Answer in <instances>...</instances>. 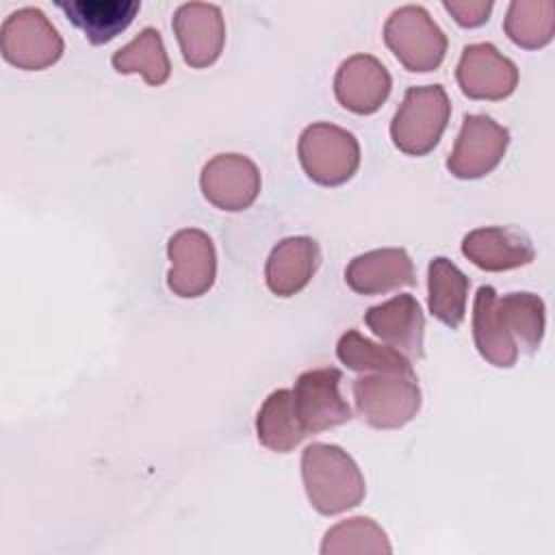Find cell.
Here are the masks:
<instances>
[{"mask_svg": "<svg viewBox=\"0 0 555 555\" xmlns=\"http://www.w3.org/2000/svg\"><path fill=\"white\" fill-rule=\"evenodd\" d=\"M353 399L371 427L397 429L416 416L421 388L414 371L364 373L353 382Z\"/></svg>", "mask_w": 555, "mask_h": 555, "instance_id": "obj_2", "label": "cell"}, {"mask_svg": "<svg viewBox=\"0 0 555 555\" xmlns=\"http://www.w3.org/2000/svg\"><path fill=\"white\" fill-rule=\"evenodd\" d=\"M54 4L95 46L124 33L141 9L139 0H56Z\"/></svg>", "mask_w": 555, "mask_h": 555, "instance_id": "obj_18", "label": "cell"}, {"mask_svg": "<svg viewBox=\"0 0 555 555\" xmlns=\"http://www.w3.org/2000/svg\"><path fill=\"white\" fill-rule=\"evenodd\" d=\"M2 56L20 69H43L63 54V39L41 9L24 7L0 26Z\"/></svg>", "mask_w": 555, "mask_h": 555, "instance_id": "obj_6", "label": "cell"}, {"mask_svg": "<svg viewBox=\"0 0 555 555\" xmlns=\"http://www.w3.org/2000/svg\"><path fill=\"white\" fill-rule=\"evenodd\" d=\"M449 115V95L440 85L410 87L390 121L392 143L410 156H423L440 141Z\"/></svg>", "mask_w": 555, "mask_h": 555, "instance_id": "obj_3", "label": "cell"}, {"mask_svg": "<svg viewBox=\"0 0 555 555\" xmlns=\"http://www.w3.org/2000/svg\"><path fill=\"white\" fill-rule=\"evenodd\" d=\"M392 78L382 61L371 54L345 59L334 76L336 100L351 113L371 115L388 98Z\"/></svg>", "mask_w": 555, "mask_h": 555, "instance_id": "obj_13", "label": "cell"}, {"mask_svg": "<svg viewBox=\"0 0 555 555\" xmlns=\"http://www.w3.org/2000/svg\"><path fill=\"white\" fill-rule=\"evenodd\" d=\"M345 282L358 295H379L412 286L414 264L403 247H382L356 256L345 269Z\"/></svg>", "mask_w": 555, "mask_h": 555, "instance_id": "obj_16", "label": "cell"}, {"mask_svg": "<svg viewBox=\"0 0 555 555\" xmlns=\"http://www.w3.org/2000/svg\"><path fill=\"white\" fill-rule=\"evenodd\" d=\"M384 41L410 72L436 69L447 52V35L421 4L395 9L384 24Z\"/></svg>", "mask_w": 555, "mask_h": 555, "instance_id": "obj_4", "label": "cell"}, {"mask_svg": "<svg viewBox=\"0 0 555 555\" xmlns=\"http://www.w3.org/2000/svg\"><path fill=\"white\" fill-rule=\"evenodd\" d=\"M171 269L167 286L178 297L204 295L217 275V254L210 236L197 228L178 230L167 243Z\"/></svg>", "mask_w": 555, "mask_h": 555, "instance_id": "obj_9", "label": "cell"}, {"mask_svg": "<svg viewBox=\"0 0 555 555\" xmlns=\"http://www.w3.org/2000/svg\"><path fill=\"white\" fill-rule=\"evenodd\" d=\"M204 197L221 210H245L260 193V171L256 163L243 154L212 156L199 176Z\"/></svg>", "mask_w": 555, "mask_h": 555, "instance_id": "obj_11", "label": "cell"}, {"mask_svg": "<svg viewBox=\"0 0 555 555\" xmlns=\"http://www.w3.org/2000/svg\"><path fill=\"white\" fill-rule=\"evenodd\" d=\"M321 260L319 243L310 236L282 238L269 254L264 280L273 295L291 297L314 275Z\"/></svg>", "mask_w": 555, "mask_h": 555, "instance_id": "obj_17", "label": "cell"}, {"mask_svg": "<svg viewBox=\"0 0 555 555\" xmlns=\"http://www.w3.org/2000/svg\"><path fill=\"white\" fill-rule=\"evenodd\" d=\"M256 434L275 453H288L306 438L295 412L293 390L280 388L264 399L256 416Z\"/></svg>", "mask_w": 555, "mask_h": 555, "instance_id": "obj_22", "label": "cell"}, {"mask_svg": "<svg viewBox=\"0 0 555 555\" xmlns=\"http://www.w3.org/2000/svg\"><path fill=\"white\" fill-rule=\"evenodd\" d=\"M496 312L505 332L516 343L518 353H533L540 347L546 323L542 297L527 291L507 293L496 297Z\"/></svg>", "mask_w": 555, "mask_h": 555, "instance_id": "obj_21", "label": "cell"}, {"mask_svg": "<svg viewBox=\"0 0 555 555\" xmlns=\"http://www.w3.org/2000/svg\"><path fill=\"white\" fill-rule=\"evenodd\" d=\"M343 373L334 366L304 371L293 388V403L306 436L338 427L351 418V408L340 395Z\"/></svg>", "mask_w": 555, "mask_h": 555, "instance_id": "obj_7", "label": "cell"}, {"mask_svg": "<svg viewBox=\"0 0 555 555\" xmlns=\"http://www.w3.org/2000/svg\"><path fill=\"white\" fill-rule=\"evenodd\" d=\"M111 63L119 74H141L152 87L163 85L171 74L163 37L152 26H145L128 46L119 48Z\"/></svg>", "mask_w": 555, "mask_h": 555, "instance_id": "obj_23", "label": "cell"}, {"mask_svg": "<svg viewBox=\"0 0 555 555\" xmlns=\"http://www.w3.org/2000/svg\"><path fill=\"white\" fill-rule=\"evenodd\" d=\"M462 254L483 271H509L535 258L531 238L522 230L505 225L470 230L462 238Z\"/></svg>", "mask_w": 555, "mask_h": 555, "instance_id": "obj_15", "label": "cell"}, {"mask_svg": "<svg viewBox=\"0 0 555 555\" xmlns=\"http://www.w3.org/2000/svg\"><path fill=\"white\" fill-rule=\"evenodd\" d=\"M392 546L386 531L366 516L347 518L325 531L321 553L345 555V553H390Z\"/></svg>", "mask_w": 555, "mask_h": 555, "instance_id": "obj_26", "label": "cell"}, {"mask_svg": "<svg viewBox=\"0 0 555 555\" xmlns=\"http://www.w3.org/2000/svg\"><path fill=\"white\" fill-rule=\"evenodd\" d=\"M171 26L186 65L208 67L219 59L225 41V24L217 4L184 2L176 9Z\"/></svg>", "mask_w": 555, "mask_h": 555, "instance_id": "obj_12", "label": "cell"}, {"mask_svg": "<svg viewBox=\"0 0 555 555\" xmlns=\"http://www.w3.org/2000/svg\"><path fill=\"white\" fill-rule=\"evenodd\" d=\"M468 278L444 256H436L427 267V306L429 312L455 330L464 321L466 314V297H468Z\"/></svg>", "mask_w": 555, "mask_h": 555, "instance_id": "obj_19", "label": "cell"}, {"mask_svg": "<svg viewBox=\"0 0 555 555\" xmlns=\"http://www.w3.org/2000/svg\"><path fill=\"white\" fill-rule=\"evenodd\" d=\"M364 323L375 336L401 351L405 358H423L425 317L416 297L403 293L371 306L364 312Z\"/></svg>", "mask_w": 555, "mask_h": 555, "instance_id": "obj_14", "label": "cell"}, {"mask_svg": "<svg viewBox=\"0 0 555 555\" xmlns=\"http://www.w3.org/2000/svg\"><path fill=\"white\" fill-rule=\"evenodd\" d=\"M301 477L310 505L325 516L360 505L366 492L358 464L338 444H308L301 453Z\"/></svg>", "mask_w": 555, "mask_h": 555, "instance_id": "obj_1", "label": "cell"}, {"mask_svg": "<svg viewBox=\"0 0 555 555\" xmlns=\"http://www.w3.org/2000/svg\"><path fill=\"white\" fill-rule=\"evenodd\" d=\"M509 130L488 115H466L447 158V169L460 180L488 176L505 156Z\"/></svg>", "mask_w": 555, "mask_h": 555, "instance_id": "obj_8", "label": "cell"}, {"mask_svg": "<svg viewBox=\"0 0 555 555\" xmlns=\"http://www.w3.org/2000/svg\"><path fill=\"white\" fill-rule=\"evenodd\" d=\"M444 9L453 15V20L460 26L475 28L488 22L492 2L490 0H444Z\"/></svg>", "mask_w": 555, "mask_h": 555, "instance_id": "obj_27", "label": "cell"}, {"mask_svg": "<svg viewBox=\"0 0 555 555\" xmlns=\"http://www.w3.org/2000/svg\"><path fill=\"white\" fill-rule=\"evenodd\" d=\"M505 35L525 50L546 46L555 35V2L551 0H514L503 22Z\"/></svg>", "mask_w": 555, "mask_h": 555, "instance_id": "obj_24", "label": "cell"}, {"mask_svg": "<svg viewBox=\"0 0 555 555\" xmlns=\"http://www.w3.org/2000/svg\"><path fill=\"white\" fill-rule=\"evenodd\" d=\"M297 152L308 178L323 186L347 182L360 165L358 139L349 130L327 121L304 128Z\"/></svg>", "mask_w": 555, "mask_h": 555, "instance_id": "obj_5", "label": "cell"}, {"mask_svg": "<svg viewBox=\"0 0 555 555\" xmlns=\"http://www.w3.org/2000/svg\"><path fill=\"white\" fill-rule=\"evenodd\" d=\"M496 291L492 286H479L473 304V338L483 360L494 366L507 369L518 358V347L505 332L496 312Z\"/></svg>", "mask_w": 555, "mask_h": 555, "instance_id": "obj_20", "label": "cell"}, {"mask_svg": "<svg viewBox=\"0 0 555 555\" xmlns=\"http://www.w3.org/2000/svg\"><path fill=\"white\" fill-rule=\"evenodd\" d=\"M455 78L462 93L470 100H503L518 85V67L496 46L470 43L462 50Z\"/></svg>", "mask_w": 555, "mask_h": 555, "instance_id": "obj_10", "label": "cell"}, {"mask_svg": "<svg viewBox=\"0 0 555 555\" xmlns=\"http://www.w3.org/2000/svg\"><path fill=\"white\" fill-rule=\"evenodd\" d=\"M338 360L360 373H379V371H414L410 360L390 345L373 343L362 336L358 330H347L336 343Z\"/></svg>", "mask_w": 555, "mask_h": 555, "instance_id": "obj_25", "label": "cell"}]
</instances>
